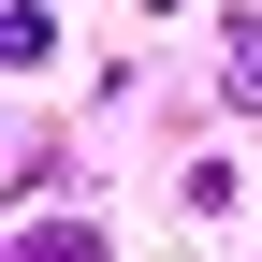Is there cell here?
I'll use <instances>...</instances> for the list:
<instances>
[{"label":"cell","mask_w":262,"mask_h":262,"mask_svg":"<svg viewBox=\"0 0 262 262\" xmlns=\"http://www.w3.org/2000/svg\"><path fill=\"white\" fill-rule=\"evenodd\" d=\"M15 262H102V233H73V219H44V233H29Z\"/></svg>","instance_id":"1"}]
</instances>
